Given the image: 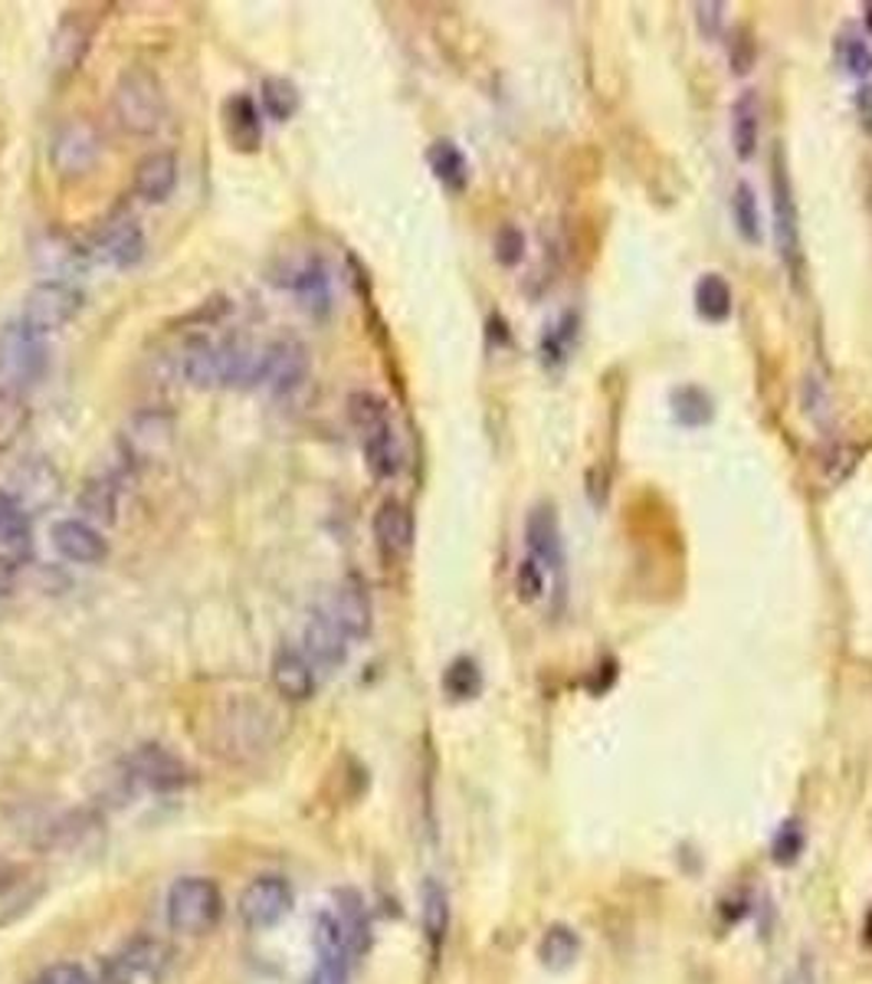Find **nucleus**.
Listing matches in <instances>:
<instances>
[{
	"label": "nucleus",
	"mask_w": 872,
	"mask_h": 984,
	"mask_svg": "<svg viewBox=\"0 0 872 984\" xmlns=\"http://www.w3.org/2000/svg\"><path fill=\"white\" fill-rule=\"evenodd\" d=\"M112 113L128 135H154L168 116V93L161 76L148 66H125L112 89Z\"/></svg>",
	"instance_id": "obj_1"
},
{
	"label": "nucleus",
	"mask_w": 872,
	"mask_h": 984,
	"mask_svg": "<svg viewBox=\"0 0 872 984\" xmlns=\"http://www.w3.org/2000/svg\"><path fill=\"white\" fill-rule=\"evenodd\" d=\"M224 916V896L217 883L204 876H184L168 892V926L184 935L211 932Z\"/></svg>",
	"instance_id": "obj_2"
},
{
	"label": "nucleus",
	"mask_w": 872,
	"mask_h": 984,
	"mask_svg": "<svg viewBox=\"0 0 872 984\" xmlns=\"http://www.w3.org/2000/svg\"><path fill=\"white\" fill-rule=\"evenodd\" d=\"M79 309H83V292L73 282L46 279L26 292L20 325L26 332H33L36 339H46V335L60 332L63 325H69Z\"/></svg>",
	"instance_id": "obj_3"
},
{
	"label": "nucleus",
	"mask_w": 872,
	"mask_h": 984,
	"mask_svg": "<svg viewBox=\"0 0 872 984\" xmlns=\"http://www.w3.org/2000/svg\"><path fill=\"white\" fill-rule=\"evenodd\" d=\"M103 151V138L86 119H69L56 128L53 141H50V161L53 171L66 181L83 178L96 168Z\"/></svg>",
	"instance_id": "obj_4"
},
{
	"label": "nucleus",
	"mask_w": 872,
	"mask_h": 984,
	"mask_svg": "<svg viewBox=\"0 0 872 984\" xmlns=\"http://www.w3.org/2000/svg\"><path fill=\"white\" fill-rule=\"evenodd\" d=\"M43 368H46L43 339L26 332L20 322L7 325L0 332V387L23 394V387L33 384L43 374Z\"/></svg>",
	"instance_id": "obj_5"
},
{
	"label": "nucleus",
	"mask_w": 872,
	"mask_h": 984,
	"mask_svg": "<svg viewBox=\"0 0 872 984\" xmlns=\"http://www.w3.org/2000/svg\"><path fill=\"white\" fill-rule=\"evenodd\" d=\"M168 962L164 942L151 935H138L131 942L119 945L106 962L99 965V984H134L141 978H154Z\"/></svg>",
	"instance_id": "obj_6"
},
{
	"label": "nucleus",
	"mask_w": 872,
	"mask_h": 984,
	"mask_svg": "<svg viewBox=\"0 0 872 984\" xmlns=\"http://www.w3.org/2000/svg\"><path fill=\"white\" fill-rule=\"evenodd\" d=\"M771 207H774V244L781 259L794 269L800 259V224H797V201H794V184L787 178L784 154H774V171H771Z\"/></svg>",
	"instance_id": "obj_7"
},
{
	"label": "nucleus",
	"mask_w": 872,
	"mask_h": 984,
	"mask_svg": "<svg viewBox=\"0 0 872 984\" xmlns=\"http://www.w3.org/2000/svg\"><path fill=\"white\" fill-rule=\"evenodd\" d=\"M309 374V352L295 339H279L259 352V368H256V387H266L272 394H289L295 391Z\"/></svg>",
	"instance_id": "obj_8"
},
{
	"label": "nucleus",
	"mask_w": 872,
	"mask_h": 984,
	"mask_svg": "<svg viewBox=\"0 0 872 984\" xmlns=\"http://www.w3.org/2000/svg\"><path fill=\"white\" fill-rule=\"evenodd\" d=\"M128 778L134 784H141L144 791H158V794H168V791H177L187 784V764L171 755L168 748L161 745H141L128 755Z\"/></svg>",
	"instance_id": "obj_9"
},
{
	"label": "nucleus",
	"mask_w": 872,
	"mask_h": 984,
	"mask_svg": "<svg viewBox=\"0 0 872 984\" xmlns=\"http://www.w3.org/2000/svg\"><path fill=\"white\" fill-rule=\"evenodd\" d=\"M319 611H325V614L332 617V623H335L348 640H365V637L372 633V598H368L365 581L355 578V575L342 578V581L332 588L329 601H325Z\"/></svg>",
	"instance_id": "obj_10"
},
{
	"label": "nucleus",
	"mask_w": 872,
	"mask_h": 984,
	"mask_svg": "<svg viewBox=\"0 0 872 984\" xmlns=\"http://www.w3.org/2000/svg\"><path fill=\"white\" fill-rule=\"evenodd\" d=\"M292 909V889L282 876H256L240 896V919L247 929H269Z\"/></svg>",
	"instance_id": "obj_11"
},
{
	"label": "nucleus",
	"mask_w": 872,
	"mask_h": 984,
	"mask_svg": "<svg viewBox=\"0 0 872 984\" xmlns=\"http://www.w3.org/2000/svg\"><path fill=\"white\" fill-rule=\"evenodd\" d=\"M269 673H272V686H276V693L282 699L305 703V699L315 696V686H319L315 663L302 650H295V646H279L276 656H272V670Z\"/></svg>",
	"instance_id": "obj_12"
},
{
	"label": "nucleus",
	"mask_w": 872,
	"mask_h": 984,
	"mask_svg": "<svg viewBox=\"0 0 872 984\" xmlns=\"http://www.w3.org/2000/svg\"><path fill=\"white\" fill-rule=\"evenodd\" d=\"M315 952H319V969L312 984H348V965L352 955L342 939V926L335 912H322L315 919Z\"/></svg>",
	"instance_id": "obj_13"
},
{
	"label": "nucleus",
	"mask_w": 872,
	"mask_h": 984,
	"mask_svg": "<svg viewBox=\"0 0 872 984\" xmlns=\"http://www.w3.org/2000/svg\"><path fill=\"white\" fill-rule=\"evenodd\" d=\"M171 437H174V417L171 414H164V410H141L125 427V450L138 463H144V460L161 457L171 447Z\"/></svg>",
	"instance_id": "obj_14"
},
{
	"label": "nucleus",
	"mask_w": 872,
	"mask_h": 984,
	"mask_svg": "<svg viewBox=\"0 0 872 984\" xmlns=\"http://www.w3.org/2000/svg\"><path fill=\"white\" fill-rule=\"evenodd\" d=\"M53 548L73 565H99L109 555L103 532L83 518H60L53 525Z\"/></svg>",
	"instance_id": "obj_15"
},
{
	"label": "nucleus",
	"mask_w": 872,
	"mask_h": 984,
	"mask_svg": "<svg viewBox=\"0 0 872 984\" xmlns=\"http://www.w3.org/2000/svg\"><path fill=\"white\" fill-rule=\"evenodd\" d=\"M374 542L387 561H397L413 545V515L400 499H384L374 512Z\"/></svg>",
	"instance_id": "obj_16"
},
{
	"label": "nucleus",
	"mask_w": 872,
	"mask_h": 984,
	"mask_svg": "<svg viewBox=\"0 0 872 984\" xmlns=\"http://www.w3.org/2000/svg\"><path fill=\"white\" fill-rule=\"evenodd\" d=\"M93 43V26L83 20V13H66L50 40V63L56 76H69L83 66Z\"/></svg>",
	"instance_id": "obj_17"
},
{
	"label": "nucleus",
	"mask_w": 872,
	"mask_h": 984,
	"mask_svg": "<svg viewBox=\"0 0 872 984\" xmlns=\"http://www.w3.org/2000/svg\"><path fill=\"white\" fill-rule=\"evenodd\" d=\"M525 545H528V558H535L541 568H561L564 552H561V528H558V515L548 502L535 505L525 518Z\"/></svg>",
	"instance_id": "obj_18"
},
{
	"label": "nucleus",
	"mask_w": 872,
	"mask_h": 984,
	"mask_svg": "<svg viewBox=\"0 0 872 984\" xmlns=\"http://www.w3.org/2000/svg\"><path fill=\"white\" fill-rule=\"evenodd\" d=\"M177 184V158L171 151H151L134 164V178H131V191L148 201V204H161L171 197Z\"/></svg>",
	"instance_id": "obj_19"
},
{
	"label": "nucleus",
	"mask_w": 872,
	"mask_h": 984,
	"mask_svg": "<svg viewBox=\"0 0 872 984\" xmlns=\"http://www.w3.org/2000/svg\"><path fill=\"white\" fill-rule=\"evenodd\" d=\"M302 643H305V656L315 666H342L348 660V646H352V640L332 623V617L325 611H315L309 617V623L302 630Z\"/></svg>",
	"instance_id": "obj_20"
},
{
	"label": "nucleus",
	"mask_w": 872,
	"mask_h": 984,
	"mask_svg": "<svg viewBox=\"0 0 872 984\" xmlns=\"http://www.w3.org/2000/svg\"><path fill=\"white\" fill-rule=\"evenodd\" d=\"M335 919L342 926V939H345L352 962L362 959L372 945V919H368L365 899L355 889H338L335 892Z\"/></svg>",
	"instance_id": "obj_21"
},
{
	"label": "nucleus",
	"mask_w": 872,
	"mask_h": 984,
	"mask_svg": "<svg viewBox=\"0 0 872 984\" xmlns=\"http://www.w3.org/2000/svg\"><path fill=\"white\" fill-rule=\"evenodd\" d=\"M362 450H365V463H368L374 480H394L403 467V450H400L394 420H384L372 430H365Z\"/></svg>",
	"instance_id": "obj_22"
},
{
	"label": "nucleus",
	"mask_w": 872,
	"mask_h": 984,
	"mask_svg": "<svg viewBox=\"0 0 872 984\" xmlns=\"http://www.w3.org/2000/svg\"><path fill=\"white\" fill-rule=\"evenodd\" d=\"M181 374L194 387H220L224 384V355L211 339H191L181 352Z\"/></svg>",
	"instance_id": "obj_23"
},
{
	"label": "nucleus",
	"mask_w": 872,
	"mask_h": 984,
	"mask_svg": "<svg viewBox=\"0 0 872 984\" xmlns=\"http://www.w3.org/2000/svg\"><path fill=\"white\" fill-rule=\"evenodd\" d=\"M224 131L230 148L237 151H256L262 141V125H259V109L249 96H234L224 106Z\"/></svg>",
	"instance_id": "obj_24"
},
{
	"label": "nucleus",
	"mask_w": 872,
	"mask_h": 984,
	"mask_svg": "<svg viewBox=\"0 0 872 984\" xmlns=\"http://www.w3.org/2000/svg\"><path fill=\"white\" fill-rule=\"evenodd\" d=\"M79 512L83 522L89 525H116L119 522V483L112 477H96L86 480V486L79 490Z\"/></svg>",
	"instance_id": "obj_25"
},
{
	"label": "nucleus",
	"mask_w": 872,
	"mask_h": 984,
	"mask_svg": "<svg viewBox=\"0 0 872 984\" xmlns=\"http://www.w3.org/2000/svg\"><path fill=\"white\" fill-rule=\"evenodd\" d=\"M423 935H427L430 955L440 959L450 935V896L440 879L423 883Z\"/></svg>",
	"instance_id": "obj_26"
},
{
	"label": "nucleus",
	"mask_w": 872,
	"mask_h": 984,
	"mask_svg": "<svg viewBox=\"0 0 872 984\" xmlns=\"http://www.w3.org/2000/svg\"><path fill=\"white\" fill-rule=\"evenodd\" d=\"M427 164H430L433 178L443 188H450L456 194L466 191V184H470V161H466V154L453 141H446V138L433 141L430 151H427Z\"/></svg>",
	"instance_id": "obj_27"
},
{
	"label": "nucleus",
	"mask_w": 872,
	"mask_h": 984,
	"mask_svg": "<svg viewBox=\"0 0 872 984\" xmlns=\"http://www.w3.org/2000/svg\"><path fill=\"white\" fill-rule=\"evenodd\" d=\"M692 299H696V312H699L706 322H725V319H732V312H735V292H732L729 279L719 276V272H706V276L696 282Z\"/></svg>",
	"instance_id": "obj_28"
},
{
	"label": "nucleus",
	"mask_w": 872,
	"mask_h": 984,
	"mask_svg": "<svg viewBox=\"0 0 872 984\" xmlns=\"http://www.w3.org/2000/svg\"><path fill=\"white\" fill-rule=\"evenodd\" d=\"M669 407H672V417H676L682 427H689V430H696V427H709V424L715 420V400H712L709 391L699 387V384H679V387H672V394H669Z\"/></svg>",
	"instance_id": "obj_29"
},
{
	"label": "nucleus",
	"mask_w": 872,
	"mask_h": 984,
	"mask_svg": "<svg viewBox=\"0 0 872 984\" xmlns=\"http://www.w3.org/2000/svg\"><path fill=\"white\" fill-rule=\"evenodd\" d=\"M757 141H761V106H757V96L747 89L735 99V109H732V145H735V154L742 161H751L754 151H757Z\"/></svg>",
	"instance_id": "obj_30"
},
{
	"label": "nucleus",
	"mask_w": 872,
	"mask_h": 984,
	"mask_svg": "<svg viewBox=\"0 0 872 984\" xmlns=\"http://www.w3.org/2000/svg\"><path fill=\"white\" fill-rule=\"evenodd\" d=\"M292 289L299 296V302L312 312V315H325L329 306H332V289H329V272L319 259L305 263L295 279H292Z\"/></svg>",
	"instance_id": "obj_31"
},
{
	"label": "nucleus",
	"mask_w": 872,
	"mask_h": 984,
	"mask_svg": "<svg viewBox=\"0 0 872 984\" xmlns=\"http://www.w3.org/2000/svg\"><path fill=\"white\" fill-rule=\"evenodd\" d=\"M578 955H581V939H578V932L571 926H551L545 932L541 945H538V959L551 972L571 969L578 962Z\"/></svg>",
	"instance_id": "obj_32"
},
{
	"label": "nucleus",
	"mask_w": 872,
	"mask_h": 984,
	"mask_svg": "<svg viewBox=\"0 0 872 984\" xmlns=\"http://www.w3.org/2000/svg\"><path fill=\"white\" fill-rule=\"evenodd\" d=\"M259 103H262V109H266V116L269 119H276V122H289L295 113H299V89L289 83V79H279V76H269V79H262V86H259Z\"/></svg>",
	"instance_id": "obj_33"
},
{
	"label": "nucleus",
	"mask_w": 872,
	"mask_h": 984,
	"mask_svg": "<svg viewBox=\"0 0 872 984\" xmlns=\"http://www.w3.org/2000/svg\"><path fill=\"white\" fill-rule=\"evenodd\" d=\"M732 217H735V231L747 244H761L764 240V224H761V207H757V194L754 188L739 181L735 197H732Z\"/></svg>",
	"instance_id": "obj_34"
},
{
	"label": "nucleus",
	"mask_w": 872,
	"mask_h": 984,
	"mask_svg": "<svg viewBox=\"0 0 872 984\" xmlns=\"http://www.w3.org/2000/svg\"><path fill=\"white\" fill-rule=\"evenodd\" d=\"M103 249H106V256H109L112 263L131 266V263H138L141 253H144V237H141V231H138L131 221H119V227L106 231Z\"/></svg>",
	"instance_id": "obj_35"
},
{
	"label": "nucleus",
	"mask_w": 872,
	"mask_h": 984,
	"mask_svg": "<svg viewBox=\"0 0 872 984\" xmlns=\"http://www.w3.org/2000/svg\"><path fill=\"white\" fill-rule=\"evenodd\" d=\"M443 689L450 699H476L483 689V673H480L476 660H470V656L453 660L443 673Z\"/></svg>",
	"instance_id": "obj_36"
},
{
	"label": "nucleus",
	"mask_w": 872,
	"mask_h": 984,
	"mask_svg": "<svg viewBox=\"0 0 872 984\" xmlns=\"http://www.w3.org/2000/svg\"><path fill=\"white\" fill-rule=\"evenodd\" d=\"M26 427V400L20 391L0 387V450H10Z\"/></svg>",
	"instance_id": "obj_37"
},
{
	"label": "nucleus",
	"mask_w": 872,
	"mask_h": 984,
	"mask_svg": "<svg viewBox=\"0 0 872 984\" xmlns=\"http://www.w3.org/2000/svg\"><path fill=\"white\" fill-rule=\"evenodd\" d=\"M348 420H352V427L358 430V434H365V430H372L377 424H384V420H390V407H387V400L380 397V394H374V391H355L352 397H348Z\"/></svg>",
	"instance_id": "obj_38"
},
{
	"label": "nucleus",
	"mask_w": 872,
	"mask_h": 984,
	"mask_svg": "<svg viewBox=\"0 0 872 984\" xmlns=\"http://www.w3.org/2000/svg\"><path fill=\"white\" fill-rule=\"evenodd\" d=\"M574 339H578V315L568 312V315H564L558 325H551V329L545 332V339H541V359H545V365H564L568 349L574 345Z\"/></svg>",
	"instance_id": "obj_39"
},
{
	"label": "nucleus",
	"mask_w": 872,
	"mask_h": 984,
	"mask_svg": "<svg viewBox=\"0 0 872 984\" xmlns=\"http://www.w3.org/2000/svg\"><path fill=\"white\" fill-rule=\"evenodd\" d=\"M837 60H840V66L850 73V76H870L872 73V50L866 40H860V36H840V43H837Z\"/></svg>",
	"instance_id": "obj_40"
},
{
	"label": "nucleus",
	"mask_w": 872,
	"mask_h": 984,
	"mask_svg": "<svg viewBox=\"0 0 872 984\" xmlns=\"http://www.w3.org/2000/svg\"><path fill=\"white\" fill-rule=\"evenodd\" d=\"M493 249H496L498 266H508V269H512V266H518V263L525 259L528 240H525V234H521L515 224H502L496 231V244H493Z\"/></svg>",
	"instance_id": "obj_41"
},
{
	"label": "nucleus",
	"mask_w": 872,
	"mask_h": 984,
	"mask_svg": "<svg viewBox=\"0 0 872 984\" xmlns=\"http://www.w3.org/2000/svg\"><path fill=\"white\" fill-rule=\"evenodd\" d=\"M515 591L525 605L538 601L545 595V568L535 558H525L515 571Z\"/></svg>",
	"instance_id": "obj_42"
},
{
	"label": "nucleus",
	"mask_w": 872,
	"mask_h": 984,
	"mask_svg": "<svg viewBox=\"0 0 872 984\" xmlns=\"http://www.w3.org/2000/svg\"><path fill=\"white\" fill-rule=\"evenodd\" d=\"M800 851H804V837H800V827L797 824H784L774 834V841H771V857H774V863H781V866H790V863L800 857Z\"/></svg>",
	"instance_id": "obj_43"
},
{
	"label": "nucleus",
	"mask_w": 872,
	"mask_h": 984,
	"mask_svg": "<svg viewBox=\"0 0 872 984\" xmlns=\"http://www.w3.org/2000/svg\"><path fill=\"white\" fill-rule=\"evenodd\" d=\"M30 984H93V978L86 975L83 965H73V962H60V965H50L43 969L36 978Z\"/></svg>",
	"instance_id": "obj_44"
},
{
	"label": "nucleus",
	"mask_w": 872,
	"mask_h": 984,
	"mask_svg": "<svg viewBox=\"0 0 872 984\" xmlns=\"http://www.w3.org/2000/svg\"><path fill=\"white\" fill-rule=\"evenodd\" d=\"M227 309H230V302L224 296H214V299H204L197 309H191L177 325H214L227 315Z\"/></svg>",
	"instance_id": "obj_45"
},
{
	"label": "nucleus",
	"mask_w": 872,
	"mask_h": 984,
	"mask_svg": "<svg viewBox=\"0 0 872 984\" xmlns=\"http://www.w3.org/2000/svg\"><path fill=\"white\" fill-rule=\"evenodd\" d=\"M696 23L706 40H715L725 26V3H696Z\"/></svg>",
	"instance_id": "obj_46"
},
{
	"label": "nucleus",
	"mask_w": 872,
	"mask_h": 984,
	"mask_svg": "<svg viewBox=\"0 0 872 984\" xmlns=\"http://www.w3.org/2000/svg\"><path fill=\"white\" fill-rule=\"evenodd\" d=\"M857 116L866 131H872V86H860L857 89Z\"/></svg>",
	"instance_id": "obj_47"
},
{
	"label": "nucleus",
	"mask_w": 872,
	"mask_h": 984,
	"mask_svg": "<svg viewBox=\"0 0 872 984\" xmlns=\"http://www.w3.org/2000/svg\"><path fill=\"white\" fill-rule=\"evenodd\" d=\"M790 984H817V969H814V959L810 955H804L797 962V969L790 975Z\"/></svg>",
	"instance_id": "obj_48"
},
{
	"label": "nucleus",
	"mask_w": 872,
	"mask_h": 984,
	"mask_svg": "<svg viewBox=\"0 0 872 984\" xmlns=\"http://www.w3.org/2000/svg\"><path fill=\"white\" fill-rule=\"evenodd\" d=\"M17 509H20V505H17V502H13V499L7 495V492H0V528L7 525V518H10V515H13Z\"/></svg>",
	"instance_id": "obj_49"
},
{
	"label": "nucleus",
	"mask_w": 872,
	"mask_h": 984,
	"mask_svg": "<svg viewBox=\"0 0 872 984\" xmlns=\"http://www.w3.org/2000/svg\"><path fill=\"white\" fill-rule=\"evenodd\" d=\"M863 10H866V26H870V33H872V3H866Z\"/></svg>",
	"instance_id": "obj_50"
}]
</instances>
